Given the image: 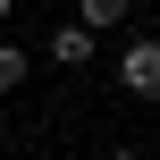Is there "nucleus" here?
Instances as JSON below:
<instances>
[{"instance_id": "1", "label": "nucleus", "mask_w": 160, "mask_h": 160, "mask_svg": "<svg viewBox=\"0 0 160 160\" xmlns=\"http://www.w3.org/2000/svg\"><path fill=\"white\" fill-rule=\"evenodd\" d=\"M118 84H127V93H160V42H127Z\"/></svg>"}, {"instance_id": "2", "label": "nucleus", "mask_w": 160, "mask_h": 160, "mask_svg": "<svg viewBox=\"0 0 160 160\" xmlns=\"http://www.w3.org/2000/svg\"><path fill=\"white\" fill-rule=\"evenodd\" d=\"M51 59H59V68H84V59H93V34H84V25H59V34H51Z\"/></svg>"}, {"instance_id": "3", "label": "nucleus", "mask_w": 160, "mask_h": 160, "mask_svg": "<svg viewBox=\"0 0 160 160\" xmlns=\"http://www.w3.org/2000/svg\"><path fill=\"white\" fill-rule=\"evenodd\" d=\"M25 68H34V59H25L17 42H0V93H17V84H25Z\"/></svg>"}, {"instance_id": "4", "label": "nucleus", "mask_w": 160, "mask_h": 160, "mask_svg": "<svg viewBox=\"0 0 160 160\" xmlns=\"http://www.w3.org/2000/svg\"><path fill=\"white\" fill-rule=\"evenodd\" d=\"M76 17H84V34H93V25H118L127 0H76Z\"/></svg>"}, {"instance_id": "5", "label": "nucleus", "mask_w": 160, "mask_h": 160, "mask_svg": "<svg viewBox=\"0 0 160 160\" xmlns=\"http://www.w3.org/2000/svg\"><path fill=\"white\" fill-rule=\"evenodd\" d=\"M8 8H17V0H0V17H8Z\"/></svg>"}, {"instance_id": "6", "label": "nucleus", "mask_w": 160, "mask_h": 160, "mask_svg": "<svg viewBox=\"0 0 160 160\" xmlns=\"http://www.w3.org/2000/svg\"><path fill=\"white\" fill-rule=\"evenodd\" d=\"M110 160H135V152H110Z\"/></svg>"}]
</instances>
